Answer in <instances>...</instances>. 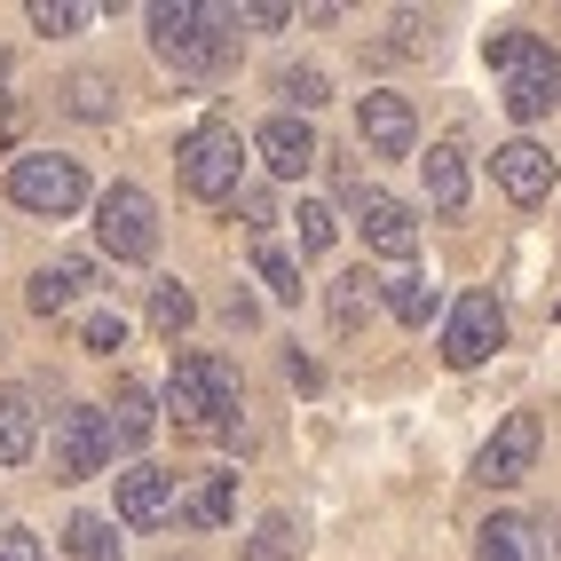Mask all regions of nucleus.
Listing matches in <instances>:
<instances>
[{
	"label": "nucleus",
	"mask_w": 561,
	"mask_h": 561,
	"mask_svg": "<svg viewBox=\"0 0 561 561\" xmlns=\"http://www.w3.org/2000/svg\"><path fill=\"white\" fill-rule=\"evenodd\" d=\"M499 341H506V309L491 301V293H459V301H451V324H443V364H451V371H474Z\"/></svg>",
	"instance_id": "423d86ee"
},
{
	"label": "nucleus",
	"mask_w": 561,
	"mask_h": 561,
	"mask_svg": "<svg viewBox=\"0 0 561 561\" xmlns=\"http://www.w3.org/2000/svg\"><path fill=\"white\" fill-rule=\"evenodd\" d=\"M64 103H71V119H111V80H103V71H71Z\"/></svg>",
	"instance_id": "bb28decb"
},
{
	"label": "nucleus",
	"mask_w": 561,
	"mask_h": 561,
	"mask_svg": "<svg viewBox=\"0 0 561 561\" xmlns=\"http://www.w3.org/2000/svg\"><path fill=\"white\" fill-rule=\"evenodd\" d=\"M151 324L167 332V341H182V332L198 324V301H191V285H174V277H159V285H151Z\"/></svg>",
	"instance_id": "5701e85b"
},
{
	"label": "nucleus",
	"mask_w": 561,
	"mask_h": 561,
	"mask_svg": "<svg viewBox=\"0 0 561 561\" xmlns=\"http://www.w3.org/2000/svg\"><path fill=\"white\" fill-rule=\"evenodd\" d=\"M474 561H546V546H538V530L522 514H499V522L474 530Z\"/></svg>",
	"instance_id": "a211bd4d"
},
{
	"label": "nucleus",
	"mask_w": 561,
	"mask_h": 561,
	"mask_svg": "<svg viewBox=\"0 0 561 561\" xmlns=\"http://www.w3.org/2000/svg\"><path fill=\"white\" fill-rule=\"evenodd\" d=\"M230 506H238V474H198V491L182 499V522H191V530H221Z\"/></svg>",
	"instance_id": "412c9836"
},
{
	"label": "nucleus",
	"mask_w": 561,
	"mask_h": 561,
	"mask_svg": "<svg viewBox=\"0 0 561 561\" xmlns=\"http://www.w3.org/2000/svg\"><path fill=\"white\" fill-rule=\"evenodd\" d=\"M230 32H238V9H198V0L151 9V48L174 71H221L230 64Z\"/></svg>",
	"instance_id": "f03ea898"
},
{
	"label": "nucleus",
	"mask_w": 561,
	"mask_h": 561,
	"mask_svg": "<svg viewBox=\"0 0 561 561\" xmlns=\"http://www.w3.org/2000/svg\"><path fill=\"white\" fill-rule=\"evenodd\" d=\"M159 403L174 411L182 435H238V364L214 356V348L174 356V380H167Z\"/></svg>",
	"instance_id": "f257e3e1"
},
{
	"label": "nucleus",
	"mask_w": 561,
	"mask_h": 561,
	"mask_svg": "<svg viewBox=\"0 0 561 561\" xmlns=\"http://www.w3.org/2000/svg\"><path fill=\"white\" fill-rule=\"evenodd\" d=\"M24 16H32V32H80L95 9H80V0H32Z\"/></svg>",
	"instance_id": "c85d7f7f"
},
{
	"label": "nucleus",
	"mask_w": 561,
	"mask_h": 561,
	"mask_svg": "<svg viewBox=\"0 0 561 561\" xmlns=\"http://www.w3.org/2000/svg\"><path fill=\"white\" fill-rule=\"evenodd\" d=\"M253 151H261V167L270 174H285V182H301L324 151H317V127L309 119H293V111H277V119H261V135H253Z\"/></svg>",
	"instance_id": "9b49d317"
},
{
	"label": "nucleus",
	"mask_w": 561,
	"mask_h": 561,
	"mask_svg": "<svg viewBox=\"0 0 561 561\" xmlns=\"http://www.w3.org/2000/svg\"><path fill=\"white\" fill-rule=\"evenodd\" d=\"M293 546H301V538H293V522H285V514H270V522H261V538H253V561H285Z\"/></svg>",
	"instance_id": "7c9ffc66"
},
{
	"label": "nucleus",
	"mask_w": 561,
	"mask_h": 561,
	"mask_svg": "<svg viewBox=\"0 0 561 561\" xmlns=\"http://www.w3.org/2000/svg\"><path fill=\"white\" fill-rule=\"evenodd\" d=\"M0 561H48V546L32 530H0Z\"/></svg>",
	"instance_id": "72a5a7b5"
},
{
	"label": "nucleus",
	"mask_w": 561,
	"mask_h": 561,
	"mask_svg": "<svg viewBox=\"0 0 561 561\" xmlns=\"http://www.w3.org/2000/svg\"><path fill=\"white\" fill-rule=\"evenodd\" d=\"M491 174H499V191H506L514 206H538V198L553 191V159L538 151V142H499V151H491Z\"/></svg>",
	"instance_id": "4468645a"
},
{
	"label": "nucleus",
	"mask_w": 561,
	"mask_h": 561,
	"mask_svg": "<svg viewBox=\"0 0 561 561\" xmlns=\"http://www.w3.org/2000/svg\"><path fill=\"white\" fill-rule=\"evenodd\" d=\"M80 341H88L95 356H111V348H119V341H127V317H119V309H95V317L80 324Z\"/></svg>",
	"instance_id": "c756f323"
},
{
	"label": "nucleus",
	"mask_w": 561,
	"mask_h": 561,
	"mask_svg": "<svg viewBox=\"0 0 561 561\" xmlns=\"http://www.w3.org/2000/svg\"><path fill=\"white\" fill-rule=\"evenodd\" d=\"M48 443H56V482H88V474H103V459H111V427H103L95 403H64Z\"/></svg>",
	"instance_id": "0eeeda50"
},
{
	"label": "nucleus",
	"mask_w": 561,
	"mask_h": 561,
	"mask_svg": "<svg viewBox=\"0 0 561 561\" xmlns=\"http://www.w3.org/2000/svg\"><path fill=\"white\" fill-rule=\"evenodd\" d=\"M553 95H561V64H553V48L538 41L530 56H522L514 71H506V119H522V127H530V119H546V111H553Z\"/></svg>",
	"instance_id": "9d476101"
},
{
	"label": "nucleus",
	"mask_w": 561,
	"mask_h": 561,
	"mask_svg": "<svg viewBox=\"0 0 561 561\" xmlns=\"http://www.w3.org/2000/svg\"><path fill=\"white\" fill-rule=\"evenodd\" d=\"M530 48H538V32H522V24H506V32H482V56H491V71H514Z\"/></svg>",
	"instance_id": "cd10ccee"
},
{
	"label": "nucleus",
	"mask_w": 561,
	"mask_h": 561,
	"mask_svg": "<svg viewBox=\"0 0 561 561\" xmlns=\"http://www.w3.org/2000/svg\"><path fill=\"white\" fill-rule=\"evenodd\" d=\"M0 88H9V56H0Z\"/></svg>",
	"instance_id": "f704fd0d"
},
{
	"label": "nucleus",
	"mask_w": 561,
	"mask_h": 561,
	"mask_svg": "<svg viewBox=\"0 0 561 561\" xmlns=\"http://www.w3.org/2000/svg\"><path fill=\"white\" fill-rule=\"evenodd\" d=\"M174 514H182L174 474H159V467H127L119 474V522L127 530H159V522H174Z\"/></svg>",
	"instance_id": "ddd939ff"
},
{
	"label": "nucleus",
	"mask_w": 561,
	"mask_h": 561,
	"mask_svg": "<svg viewBox=\"0 0 561 561\" xmlns=\"http://www.w3.org/2000/svg\"><path fill=\"white\" fill-rule=\"evenodd\" d=\"M277 95L293 103V119H309V111H317L332 88H324V71H317V64H285V71H277Z\"/></svg>",
	"instance_id": "a878e982"
},
{
	"label": "nucleus",
	"mask_w": 561,
	"mask_h": 561,
	"mask_svg": "<svg viewBox=\"0 0 561 561\" xmlns=\"http://www.w3.org/2000/svg\"><path fill=\"white\" fill-rule=\"evenodd\" d=\"M64 546H71V561H127V553H119V538H111V522H103V514H71Z\"/></svg>",
	"instance_id": "b1692460"
},
{
	"label": "nucleus",
	"mask_w": 561,
	"mask_h": 561,
	"mask_svg": "<svg viewBox=\"0 0 561 561\" xmlns=\"http://www.w3.org/2000/svg\"><path fill=\"white\" fill-rule=\"evenodd\" d=\"M103 427H111V451H142L151 427H159V396L142 388V380H119V396H111V411H103Z\"/></svg>",
	"instance_id": "dca6fc26"
},
{
	"label": "nucleus",
	"mask_w": 561,
	"mask_h": 561,
	"mask_svg": "<svg viewBox=\"0 0 561 561\" xmlns=\"http://www.w3.org/2000/svg\"><path fill=\"white\" fill-rule=\"evenodd\" d=\"M80 285H95V270L80 253H64V261H41V270H32L24 301H32V317H64L71 301H80Z\"/></svg>",
	"instance_id": "2eb2a0df"
},
{
	"label": "nucleus",
	"mask_w": 561,
	"mask_h": 561,
	"mask_svg": "<svg viewBox=\"0 0 561 561\" xmlns=\"http://www.w3.org/2000/svg\"><path fill=\"white\" fill-rule=\"evenodd\" d=\"M380 301H388V317H396V324L427 332V324H435V309H443V293H435V285L420 277V270H403L396 285H380Z\"/></svg>",
	"instance_id": "aec40b11"
},
{
	"label": "nucleus",
	"mask_w": 561,
	"mask_h": 561,
	"mask_svg": "<svg viewBox=\"0 0 561 561\" xmlns=\"http://www.w3.org/2000/svg\"><path fill=\"white\" fill-rule=\"evenodd\" d=\"M9 198H16L24 214L64 221V214H80V206H88V174H80V159L24 151V159H9Z\"/></svg>",
	"instance_id": "20e7f679"
},
{
	"label": "nucleus",
	"mask_w": 561,
	"mask_h": 561,
	"mask_svg": "<svg viewBox=\"0 0 561 561\" xmlns=\"http://www.w3.org/2000/svg\"><path fill=\"white\" fill-rule=\"evenodd\" d=\"M348 206H356L364 253H380V261H411V253H420V221H411V206H403V198H388V191H364V182H348Z\"/></svg>",
	"instance_id": "6e6552de"
},
{
	"label": "nucleus",
	"mask_w": 561,
	"mask_h": 561,
	"mask_svg": "<svg viewBox=\"0 0 561 561\" xmlns=\"http://www.w3.org/2000/svg\"><path fill=\"white\" fill-rule=\"evenodd\" d=\"M32 435H41V411H32L24 388H0V467L32 459Z\"/></svg>",
	"instance_id": "6ab92c4d"
},
{
	"label": "nucleus",
	"mask_w": 561,
	"mask_h": 561,
	"mask_svg": "<svg viewBox=\"0 0 561 561\" xmlns=\"http://www.w3.org/2000/svg\"><path fill=\"white\" fill-rule=\"evenodd\" d=\"M356 135L371 142V151H380V159H411V142H420V119H411V103L403 95H364L356 103Z\"/></svg>",
	"instance_id": "f8f14e48"
},
{
	"label": "nucleus",
	"mask_w": 561,
	"mask_h": 561,
	"mask_svg": "<svg viewBox=\"0 0 561 561\" xmlns=\"http://www.w3.org/2000/svg\"><path fill=\"white\" fill-rule=\"evenodd\" d=\"M293 221H301V253H324V245H332V214H324V206H301Z\"/></svg>",
	"instance_id": "2f4dec72"
},
{
	"label": "nucleus",
	"mask_w": 561,
	"mask_h": 561,
	"mask_svg": "<svg viewBox=\"0 0 561 561\" xmlns=\"http://www.w3.org/2000/svg\"><path fill=\"white\" fill-rule=\"evenodd\" d=\"M238 24H253V32H277V24H293V9H285V0H253V9H238Z\"/></svg>",
	"instance_id": "473e14b6"
},
{
	"label": "nucleus",
	"mask_w": 561,
	"mask_h": 561,
	"mask_svg": "<svg viewBox=\"0 0 561 561\" xmlns=\"http://www.w3.org/2000/svg\"><path fill=\"white\" fill-rule=\"evenodd\" d=\"M174 174H182V191L221 206V198H238V174H245V135L230 119H206L174 142Z\"/></svg>",
	"instance_id": "7ed1b4c3"
},
{
	"label": "nucleus",
	"mask_w": 561,
	"mask_h": 561,
	"mask_svg": "<svg viewBox=\"0 0 561 561\" xmlns=\"http://www.w3.org/2000/svg\"><path fill=\"white\" fill-rule=\"evenodd\" d=\"M253 270H261V285H270L277 301H301V261H293L277 238H261V245H253Z\"/></svg>",
	"instance_id": "393cba45"
},
{
	"label": "nucleus",
	"mask_w": 561,
	"mask_h": 561,
	"mask_svg": "<svg viewBox=\"0 0 561 561\" xmlns=\"http://www.w3.org/2000/svg\"><path fill=\"white\" fill-rule=\"evenodd\" d=\"M538 411H506L499 420V435L482 443V459H474V482H491V491H514L522 474H530V459H538Z\"/></svg>",
	"instance_id": "1a4fd4ad"
},
{
	"label": "nucleus",
	"mask_w": 561,
	"mask_h": 561,
	"mask_svg": "<svg viewBox=\"0 0 561 561\" xmlns=\"http://www.w3.org/2000/svg\"><path fill=\"white\" fill-rule=\"evenodd\" d=\"M95 245H103L111 261H151V245H159V206H151V191L111 182V191L95 198Z\"/></svg>",
	"instance_id": "39448f33"
},
{
	"label": "nucleus",
	"mask_w": 561,
	"mask_h": 561,
	"mask_svg": "<svg viewBox=\"0 0 561 561\" xmlns=\"http://www.w3.org/2000/svg\"><path fill=\"white\" fill-rule=\"evenodd\" d=\"M371 309H380V277H371V270H341V277H332V324H341V332H356Z\"/></svg>",
	"instance_id": "4be33fe9"
},
{
	"label": "nucleus",
	"mask_w": 561,
	"mask_h": 561,
	"mask_svg": "<svg viewBox=\"0 0 561 561\" xmlns=\"http://www.w3.org/2000/svg\"><path fill=\"white\" fill-rule=\"evenodd\" d=\"M427 206L443 214V221H451V214H467V151H459V142H427Z\"/></svg>",
	"instance_id": "f3484780"
}]
</instances>
